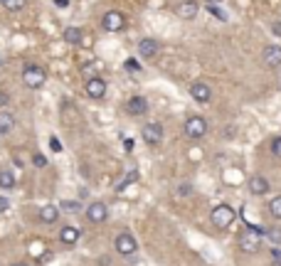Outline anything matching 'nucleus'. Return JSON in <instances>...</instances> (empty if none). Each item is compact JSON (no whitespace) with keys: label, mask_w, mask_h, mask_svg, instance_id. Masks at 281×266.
<instances>
[{"label":"nucleus","mask_w":281,"mask_h":266,"mask_svg":"<svg viewBox=\"0 0 281 266\" xmlns=\"http://www.w3.org/2000/svg\"><path fill=\"white\" fill-rule=\"evenodd\" d=\"M44 81H47V72L42 67H37V64H27L22 69V84L27 89H42Z\"/></svg>","instance_id":"obj_1"},{"label":"nucleus","mask_w":281,"mask_h":266,"mask_svg":"<svg viewBox=\"0 0 281 266\" xmlns=\"http://www.w3.org/2000/svg\"><path fill=\"white\" fill-rule=\"evenodd\" d=\"M158 49H161V44H158L153 37H143L141 42H138V52H141L143 59H153V57L158 54Z\"/></svg>","instance_id":"obj_12"},{"label":"nucleus","mask_w":281,"mask_h":266,"mask_svg":"<svg viewBox=\"0 0 281 266\" xmlns=\"http://www.w3.org/2000/svg\"><path fill=\"white\" fill-rule=\"evenodd\" d=\"M106 217H109V210H106L104 202H91V205H89V210H86V220H89V222L101 225V222H106Z\"/></svg>","instance_id":"obj_8"},{"label":"nucleus","mask_w":281,"mask_h":266,"mask_svg":"<svg viewBox=\"0 0 281 266\" xmlns=\"http://www.w3.org/2000/svg\"><path fill=\"white\" fill-rule=\"evenodd\" d=\"M272 153H274L277 158H281V136H279V138H274V141H272Z\"/></svg>","instance_id":"obj_28"},{"label":"nucleus","mask_w":281,"mask_h":266,"mask_svg":"<svg viewBox=\"0 0 281 266\" xmlns=\"http://www.w3.org/2000/svg\"><path fill=\"white\" fill-rule=\"evenodd\" d=\"M185 133L190 136V138H202L205 133H207V121L202 118V116H190L188 121H185Z\"/></svg>","instance_id":"obj_4"},{"label":"nucleus","mask_w":281,"mask_h":266,"mask_svg":"<svg viewBox=\"0 0 281 266\" xmlns=\"http://www.w3.org/2000/svg\"><path fill=\"white\" fill-rule=\"evenodd\" d=\"M12 266H27V264H25V262H15Z\"/></svg>","instance_id":"obj_37"},{"label":"nucleus","mask_w":281,"mask_h":266,"mask_svg":"<svg viewBox=\"0 0 281 266\" xmlns=\"http://www.w3.org/2000/svg\"><path fill=\"white\" fill-rule=\"evenodd\" d=\"M54 5H57L59 10H64V7H69V0H54Z\"/></svg>","instance_id":"obj_33"},{"label":"nucleus","mask_w":281,"mask_h":266,"mask_svg":"<svg viewBox=\"0 0 281 266\" xmlns=\"http://www.w3.org/2000/svg\"><path fill=\"white\" fill-rule=\"evenodd\" d=\"M141 136H143V141L148 146H158L163 141V126L161 123H146L143 131H141Z\"/></svg>","instance_id":"obj_6"},{"label":"nucleus","mask_w":281,"mask_h":266,"mask_svg":"<svg viewBox=\"0 0 281 266\" xmlns=\"http://www.w3.org/2000/svg\"><path fill=\"white\" fill-rule=\"evenodd\" d=\"M32 163H35V165H37V168H44V165H47V158H44V155H40V153H37V155H35V158H32Z\"/></svg>","instance_id":"obj_30"},{"label":"nucleus","mask_w":281,"mask_h":266,"mask_svg":"<svg viewBox=\"0 0 281 266\" xmlns=\"http://www.w3.org/2000/svg\"><path fill=\"white\" fill-rule=\"evenodd\" d=\"M264 237H267L274 247H281V227H269L264 232Z\"/></svg>","instance_id":"obj_21"},{"label":"nucleus","mask_w":281,"mask_h":266,"mask_svg":"<svg viewBox=\"0 0 281 266\" xmlns=\"http://www.w3.org/2000/svg\"><path fill=\"white\" fill-rule=\"evenodd\" d=\"M7 207H10V200H7V197H0V215L7 212Z\"/></svg>","instance_id":"obj_32"},{"label":"nucleus","mask_w":281,"mask_h":266,"mask_svg":"<svg viewBox=\"0 0 281 266\" xmlns=\"http://www.w3.org/2000/svg\"><path fill=\"white\" fill-rule=\"evenodd\" d=\"M62 37H64L67 44H81V30L72 25V27H67V30L62 32Z\"/></svg>","instance_id":"obj_19"},{"label":"nucleus","mask_w":281,"mask_h":266,"mask_svg":"<svg viewBox=\"0 0 281 266\" xmlns=\"http://www.w3.org/2000/svg\"><path fill=\"white\" fill-rule=\"evenodd\" d=\"M136 249H138V242H136L128 232H121L119 237H116V252H119L121 257L136 254Z\"/></svg>","instance_id":"obj_5"},{"label":"nucleus","mask_w":281,"mask_h":266,"mask_svg":"<svg viewBox=\"0 0 281 266\" xmlns=\"http://www.w3.org/2000/svg\"><path fill=\"white\" fill-rule=\"evenodd\" d=\"M269 212H272V217L281 220V195H277V197L269 202Z\"/></svg>","instance_id":"obj_24"},{"label":"nucleus","mask_w":281,"mask_h":266,"mask_svg":"<svg viewBox=\"0 0 281 266\" xmlns=\"http://www.w3.org/2000/svg\"><path fill=\"white\" fill-rule=\"evenodd\" d=\"M207 2H210V5H220L222 0H207Z\"/></svg>","instance_id":"obj_36"},{"label":"nucleus","mask_w":281,"mask_h":266,"mask_svg":"<svg viewBox=\"0 0 281 266\" xmlns=\"http://www.w3.org/2000/svg\"><path fill=\"white\" fill-rule=\"evenodd\" d=\"M84 89H86V94H89L91 99H104V96H106V81H104L101 76L89 79V81L84 84Z\"/></svg>","instance_id":"obj_9"},{"label":"nucleus","mask_w":281,"mask_h":266,"mask_svg":"<svg viewBox=\"0 0 281 266\" xmlns=\"http://www.w3.org/2000/svg\"><path fill=\"white\" fill-rule=\"evenodd\" d=\"M126 114L128 116H143L148 114V101L143 96H131L126 104Z\"/></svg>","instance_id":"obj_11"},{"label":"nucleus","mask_w":281,"mask_h":266,"mask_svg":"<svg viewBox=\"0 0 281 266\" xmlns=\"http://www.w3.org/2000/svg\"><path fill=\"white\" fill-rule=\"evenodd\" d=\"M0 2L5 5V10L17 12V10H22V7H25V2H27V0H0Z\"/></svg>","instance_id":"obj_23"},{"label":"nucleus","mask_w":281,"mask_h":266,"mask_svg":"<svg viewBox=\"0 0 281 266\" xmlns=\"http://www.w3.org/2000/svg\"><path fill=\"white\" fill-rule=\"evenodd\" d=\"M207 10H210V12H212L215 17H220V20H227V15H225V12H222V10H220L217 5H207Z\"/></svg>","instance_id":"obj_27"},{"label":"nucleus","mask_w":281,"mask_h":266,"mask_svg":"<svg viewBox=\"0 0 281 266\" xmlns=\"http://www.w3.org/2000/svg\"><path fill=\"white\" fill-rule=\"evenodd\" d=\"M235 210L230 207V205H217L212 212H210V220H212V225L215 227H220V229H227L232 222H235Z\"/></svg>","instance_id":"obj_2"},{"label":"nucleus","mask_w":281,"mask_h":266,"mask_svg":"<svg viewBox=\"0 0 281 266\" xmlns=\"http://www.w3.org/2000/svg\"><path fill=\"white\" fill-rule=\"evenodd\" d=\"M57 217H59V210L54 205H44L40 210V222H44V225H54Z\"/></svg>","instance_id":"obj_17"},{"label":"nucleus","mask_w":281,"mask_h":266,"mask_svg":"<svg viewBox=\"0 0 281 266\" xmlns=\"http://www.w3.org/2000/svg\"><path fill=\"white\" fill-rule=\"evenodd\" d=\"M190 192H193V188H190L188 183H185V185H178V188H175V195H190Z\"/></svg>","instance_id":"obj_29"},{"label":"nucleus","mask_w":281,"mask_h":266,"mask_svg":"<svg viewBox=\"0 0 281 266\" xmlns=\"http://www.w3.org/2000/svg\"><path fill=\"white\" fill-rule=\"evenodd\" d=\"M272 266H281V262H277V264H272Z\"/></svg>","instance_id":"obj_38"},{"label":"nucleus","mask_w":281,"mask_h":266,"mask_svg":"<svg viewBox=\"0 0 281 266\" xmlns=\"http://www.w3.org/2000/svg\"><path fill=\"white\" fill-rule=\"evenodd\" d=\"M123 15H121L119 10H109L106 15H104V20H101V25H104V30L106 32H119V30H123Z\"/></svg>","instance_id":"obj_7"},{"label":"nucleus","mask_w":281,"mask_h":266,"mask_svg":"<svg viewBox=\"0 0 281 266\" xmlns=\"http://www.w3.org/2000/svg\"><path fill=\"white\" fill-rule=\"evenodd\" d=\"M190 96H193L198 104H207L210 96H212V91H210V86H207L205 81H193V84H190Z\"/></svg>","instance_id":"obj_10"},{"label":"nucleus","mask_w":281,"mask_h":266,"mask_svg":"<svg viewBox=\"0 0 281 266\" xmlns=\"http://www.w3.org/2000/svg\"><path fill=\"white\" fill-rule=\"evenodd\" d=\"M272 254H274V259H277V262H281V249L279 247H274V252H272Z\"/></svg>","instance_id":"obj_35"},{"label":"nucleus","mask_w":281,"mask_h":266,"mask_svg":"<svg viewBox=\"0 0 281 266\" xmlns=\"http://www.w3.org/2000/svg\"><path fill=\"white\" fill-rule=\"evenodd\" d=\"M12 126H15V116L10 111H0V138L7 136L12 131Z\"/></svg>","instance_id":"obj_18"},{"label":"nucleus","mask_w":281,"mask_h":266,"mask_svg":"<svg viewBox=\"0 0 281 266\" xmlns=\"http://www.w3.org/2000/svg\"><path fill=\"white\" fill-rule=\"evenodd\" d=\"M0 188H2V190L15 188V175H12L10 170H0Z\"/></svg>","instance_id":"obj_20"},{"label":"nucleus","mask_w":281,"mask_h":266,"mask_svg":"<svg viewBox=\"0 0 281 266\" xmlns=\"http://www.w3.org/2000/svg\"><path fill=\"white\" fill-rule=\"evenodd\" d=\"M49 146H52V151H62V143H59V138H57V136H52V138H49Z\"/></svg>","instance_id":"obj_31"},{"label":"nucleus","mask_w":281,"mask_h":266,"mask_svg":"<svg viewBox=\"0 0 281 266\" xmlns=\"http://www.w3.org/2000/svg\"><path fill=\"white\" fill-rule=\"evenodd\" d=\"M79 207H81L79 202H72V200H67V202H62V210H64V212H77Z\"/></svg>","instance_id":"obj_26"},{"label":"nucleus","mask_w":281,"mask_h":266,"mask_svg":"<svg viewBox=\"0 0 281 266\" xmlns=\"http://www.w3.org/2000/svg\"><path fill=\"white\" fill-rule=\"evenodd\" d=\"M59 242L67 244V247L77 244V242H79V229L77 227H62V232H59Z\"/></svg>","instance_id":"obj_16"},{"label":"nucleus","mask_w":281,"mask_h":266,"mask_svg":"<svg viewBox=\"0 0 281 266\" xmlns=\"http://www.w3.org/2000/svg\"><path fill=\"white\" fill-rule=\"evenodd\" d=\"M259 249H262V234H257L252 229H247L244 234H240V252H244V254H257Z\"/></svg>","instance_id":"obj_3"},{"label":"nucleus","mask_w":281,"mask_h":266,"mask_svg":"<svg viewBox=\"0 0 281 266\" xmlns=\"http://www.w3.org/2000/svg\"><path fill=\"white\" fill-rule=\"evenodd\" d=\"M123 67H126L128 72H133V74H136V72H141V64H138V59H133V57H128Z\"/></svg>","instance_id":"obj_25"},{"label":"nucleus","mask_w":281,"mask_h":266,"mask_svg":"<svg viewBox=\"0 0 281 266\" xmlns=\"http://www.w3.org/2000/svg\"><path fill=\"white\" fill-rule=\"evenodd\" d=\"M136 180H138V170H128V175H126V178H123V180H121L119 185H116V192L126 190V188H128V185H131V183H136Z\"/></svg>","instance_id":"obj_22"},{"label":"nucleus","mask_w":281,"mask_h":266,"mask_svg":"<svg viewBox=\"0 0 281 266\" xmlns=\"http://www.w3.org/2000/svg\"><path fill=\"white\" fill-rule=\"evenodd\" d=\"M247 185H249V192H252V195H267V192H269V180L262 178V175H254Z\"/></svg>","instance_id":"obj_15"},{"label":"nucleus","mask_w":281,"mask_h":266,"mask_svg":"<svg viewBox=\"0 0 281 266\" xmlns=\"http://www.w3.org/2000/svg\"><path fill=\"white\" fill-rule=\"evenodd\" d=\"M262 59H264L267 67H279L281 64V44H269V47H264Z\"/></svg>","instance_id":"obj_13"},{"label":"nucleus","mask_w":281,"mask_h":266,"mask_svg":"<svg viewBox=\"0 0 281 266\" xmlns=\"http://www.w3.org/2000/svg\"><path fill=\"white\" fill-rule=\"evenodd\" d=\"M198 10H200V5H198L195 0H185V2H180V5H178V10H175V12H178V17H180V20H193V17L198 15Z\"/></svg>","instance_id":"obj_14"},{"label":"nucleus","mask_w":281,"mask_h":266,"mask_svg":"<svg viewBox=\"0 0 281 266\" xmlns=\"http://www.w3.org/2000/svg\"><path fill=\"white\" fill-rule=\"evenodd\" d=\"M272 30H274V35H277V37H281V20L279 22H274V27H272Z\"/></svg>","instance_id":"obj_34"}]
</instances>
